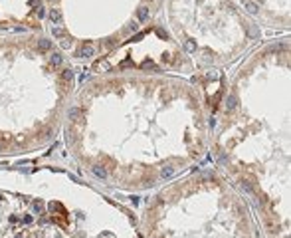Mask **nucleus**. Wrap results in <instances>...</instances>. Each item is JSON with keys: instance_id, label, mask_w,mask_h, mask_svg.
I'll use <instances>...</instances> for the list:
<instances>
[{"instance_id": "nucleus-19", "label": "nucleus", "mask_w": 291, "mask_h": 238, "mask_svg": "<svg viewBox=\"0 0 291 238\" xmlns=\"http://www.w3.org/2000/svg\"><path fill=\"white\" fill-rule=\"evenodd\" d=\"M34 208H36V210H40V208H42V202H40V200H36V202H34Z\"/></svg>"}, {"instance_id": "nucleus-12", "label": "nucleus", "mask_w": 291, "mask_h": 238, "mask_svg": "<svg viewBox=\"0 0 291 238\" xmlns=\"http://www.w3.org/2000/svg\"><path fill=\"white\" fill-rule=\"evenodd\" d=\"M248 10H250L252 14H258V6H256L254 2H248Z\"/></svg>"}, {"instance_id": "nucleus-18", "label": "nucleus", "mask_w": 291, "mask_h": 238, "mask_svg": "<svg viewBox=\"0 0 291 238\" xmlns=\"http://www.w3.org/2000/svg\"><path fill=\"white\" fill-rule=\"evenodd\" d=\"M62 46H64V48H69V46H71V42L67 40V38H64V42H62Z\"/></svg>"}, {"instance_id": "nucleus-1", "label": "nucleus", "mask_w": 291, "mask_h": 238, "mask_svg": "<svg viewBox=\"0 0 291 238\" xmlns=\"http://www.w3.org/2000/svg\"><path fill=\"white\" fill-rule=\"evenodd\" d=\"M265 224H267V230L271 232V234L279 232V220L275 218V214H267L265 216Z\"/></svg>"}, {"instance_id": "nucleus-11", "label": "nucleus", "mask_w": 291, "mask_h": 238, "mask_svg": "<svg viewBox=\"0 0 291 238\" xmlns=\"http://www.w3.org/2000/svg\"><path fill=\"white\" fill-rule=\"evenodd\" d=\"M184 48H186V52H194V50H196V44H194L192 40H188V42H186V46H184Z\"/></svg>"}, {"instance_id": "nucleus-10", "label": "nucleus", "mask_w": 291, "mask_h": 238, "mask_svg": "<svg viewBox=\"0 0 291 238\" xmlns=\"http://www.w3.org/2000/svg\"><path fill=\"white\" fill-rule=\"evenodd\" d=\"M50 48H52L50 40H40V50H50Z\"/></svg>"}, {"instance_id": "nucleus-14", "label": "nucleus", "mask_w": 291, "mask_h": 238, "mask_svg": "<svg viewBox=\"0 0 291 238\" xmlns=\"http://www.w3.org/2000/svg\"><path fill=\"white\" fill-rule=\"evenodd\" d=\"M172 175V167H164L162 169V177H170Z\"/></svg>"}, {"instance_id": "nucleus-20", "label": "nucleus", "mask_w": 291, "mask_h": 238, "mask_svg": "<svg viewBox=\"0 0 291 238\" xmlns=\"http://www.w3.org/2000/svg\"><path fill=\"white\" fill-rule=\"evenodd\" d=\"M2 147H4V145H2V143H0V151H2Z\"/></svg>"}, {"instance_id": "nucleus-2", "label": "nucleus", "mask_w": 291, "mask_h": 238, "mask_svg": "<svg viewBox=\"0 0 291 238\" xmlns=\"http://www.w3.org/2000/svg\"><path fill=\"white\" fill-rule=\"evenodd\" d=\"M107 70H109L107 60H97V62H93V66H91V72H97V74L107 72Z\"/></svg>"}, {"instance_id": "nucleus-16", "label": "nucleus", "mask_w": 291, "mask_h": 238, "mask_svg": "<svg viewBox=\"0 0 291 238\" xmlns=\"http://www.w3.org/2000/svg\"><path fill=\"white\" fill-rule=\"evenodd\" d=\"M54 36H60V38H65V34L60 30V28H54Z\"/></svg>"}, {"instance_id": "nucleus-21", "label": "nucleus", "mask_w": 291, "mask_h": 238, "mask_svg": "<svg viewBox=\"0 0 291 238\" xmlns=\"http://www.w3.org/2000/svg\"><path fill=\"white\" fill-rule=\"evenodd\" d=\"M50 2H56V0H50Z\"/></svg>"}, {"instance_id": "nucleus-15", "label": "nucleus", "mask_w": 291, "mask_h": 238, "mask_svg": "<svg viewBox=\"0 0 291 238\" xmlns=\"http://www.w3.org/2000/svg\"><path fill=\"white\" fill-rule=\"evenodd\" d=\"M244 189H246L248 193H254V187H252V185H250V183H248V181H244Z\"/></svg>"}, {"instance_id": "nucleus-6", "label": "nucleus", "mask_w": 291, "mask_h": 238, "mask_svg": "<svg viewBox=\"0 0 291 238\" xmlns=\"http://www.w3.org/2000/svg\"><path fill=\"white\" fill-rule=\"evenodd\" d=\"M137 18L139 20H147V18H149V8H145V6L139 8V10H137Z\"/></svg>"}, {"instance_id": "nucleus-8", "label": "nucleus", "mask_w": 291, "mask_h": 238, "mask_svg": "<svg viewBox=\"0 0 291 238\" xmlns=\"http://www.w3.org/2000/svg\"><path fill=\"white\" fill-rule=\"evenodd\" d=\"M236 105H238V99H236V95H228V109H234Z\"/></svg>"}, {"instance_id": "nucleus-9", "label": "nucleus", "mask_w": 291, "mask_h": 238, "mask_svg": "<svg viewBox=\"0 0 291 238\" xmlns=\"http://www.w3.org/2000/svg\"><path fill=\"white\" fill-rule=\"evenodd\" d=\"M69 117L71 119H79V117H81V111H79L77 107H71V109H69Z\"/></svg>"}, {"instance_id": "nucleus-3", "label": "nucleus", "mask_w": 291, "mask_h": 238, "mask_svg": "<svg viewBox=\"0 0 291 238\" xmlns=\"http://www.w3.org/2000/svg\"><path fill=\"white\" fill-rule=\"evenodd\" d=\"M79 56H81V58H89V56H93V46H91V44H83L81 50H79Z\"/></svg>"}, {"instance_id": "nucleus-7", "label": "nucleus", "mask_w": 291, "mask_h": 238, "mask_svg": "<svg viewBox=\"0 0 291 238\" xmlns=\"http://www.w3.org/2000/svg\"><path fill=\"white\" fill-rule=\"evenodd\" d=\"M62 79H64L65 83H69L71 79H73V72H71V70H64V72H62Z\"/></svg>"}, {"instance_id": "nucleus-4", "label": "nucleus", "mask_w": 291, "mask_h": 238, "mask_svg": "<svg viewBox=\"0 0 291 238\" xmlns=\"http://www.w3.org/2000/svg\"><path fill=\"white\" fill-rule=\"evenodd\" d=\"M91 171H93V175H95V177H99V179H107V171H105L103 167L95 165V167H91Z\"/></svg>"}, {"instance_id": "nucleus-17", "label": "nucleus", "mask_w": 291, "mask_h": 238, "mask_svg": "<svg viewBox=\"0 0 291 238\" xmlns=\"http://www.w3.org/2000/svg\"><path fill=\"white\" fill-rule=\"evenodd\" d=\"M157 34H159V36H161V38H166V32H164V30H162V28H159V30H157Z\"/></svg>"}, {"instance_id": "nucleus-13", "label": "nucleus", "mask_w": 291, "mask_h": 238, "mask_svg": "<svg viewBox=\"0 0 291 238\" xmlns=\"http://www.w3.org/2000/svg\"><path fill=\"white\" fill-rule=\"evenodd\" d=\"M52 62L54 64H62V56L60 54H52Z\"/></svg>"}, {"instance_id": "nucleus-5", "label": "nucleus", "mask_w": 291, "mask_h": 238, "mask_svg": "<svg viewBox=\"0 0 291 238\" xmlns=\"http://www.w3.org/2000/svg\"><path fill=\"white\" fill-rule=\"evenodd\" d=\"M50 18H52V22H58V24H60V22H62V12L58 10V8H54V10L50 12Z\"/></svg>"}]
</instances>
